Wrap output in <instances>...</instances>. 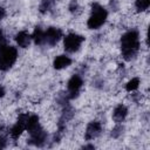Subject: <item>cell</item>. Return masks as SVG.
Listing matches in <instances>:
<instances>
[{
	"instance_id": "cell-1",
	"label": "cell",
	"mask_w": 150,
	"mask_h": 150,
	"mask_svg": "<svg viewBox=\"0 0 150 150\" xmlns=\"http://www.w3.org/2000/svg\"><path fill=\"white\" fill-rule=\"evenodd\" d=\"M122 46V53L125 60L132 59L139 47V40H138V33L135 30H129L122 36L121 40Z\"/></svg>"
},
{
	"instance_id": "cell-2",
	"label": "cell",
	"mask_w": 150,
	"mask_h": 150,
	"mask_svg": "<svg viewBox=\"0 0 150 150\" xmlns=\"http://www.w3.org/2000/svg\"><path fill=\"white\" fill-rule=\"evenodd\" d=\"M16 56H18V52L14 47L1 45V48H0V69H2V70L9 69L13 66V63L15 62Z\"/></svg>"
},
{
	"instance_id": "cell-3",
	"label": "cell",
	"mask_w": 150,
	"mask_h": 150,
	"mask_svg": "<svg viewBox=\"0 0 150 150\" xmlns=\"http://www.w3.org/2000/svg\"><path fill=\"white\" fill-rule=\"evenodd\" d=\"M107 19V11L98 4L93 5V13L88 20V27L90 29H96L101 27Z\"/></svg>"
},
{
	"instance_id": "cell-4",
	"label": "cell",
	"mask_w": 150,
	"mask_h": 150,
	"mask_svg": "<svg viewBox=\"0 0 150 150\" xmlns=\"http://www.w3.org/2000/svg\"><path fill=\"white\" fill-rule=\"evenodd\" d=\"M82 41H83L82 36H80L77 34H68L64 38V43H63L64 45V49L67 52H70V53L76 52L80 48Z\"/></svg>"
},
{
	"instance_id": "cell-5",
	"label": "cell",
	"mask_w": 150,
	"mask_h": 150,
	"mask_svg": "<svg viewBox=\"0 0 150 150\" xmlns=\"http://www.w3.org/2000/svg\"><path fill=\"white\" fill-rule=\"evenodd\" d=\"M62 36V32L57 28H48L45 32V43H48L50 46H54L57 43V41L60 40V38Z\"/></svg>"
},
{
	"instance_id": "cell-6",
	"label": "cell",
	"mask_w": 150,
	"mask_h": 150,
	"mask_svg": "<svg viewBox=\"0 0 150 150\" xmlns=\"http://www.w3.org/2000/svg\"><path fill=\"white\" fill-rule=\"evenodd\" d=\"M27 118H28L27 115H21L20 118H19V121L14 124V127H13L12 130H11V135H12L13 138H18V137L21 135V132L26 129Z\"/></svg>"
},
{
	"instance_id": "cell-7",
	"label": "cell",
	"mask_w": 150,
	"mask_h": 150,
	"mask_svg": "<svg viewBox=\"0 0 150 150\" xmlns=\"http://www.w3.org/2000/svg\"><path fill=\"white\" fill-rule=\"evenodd\" d=\"M81 86H82V80H81V77L79 76V75H74L69 81H68V90H69V93L71 94L70 95V97H74L76 94H77V91H79V89L81 88Z\"/></svg>"
},
{
	"instance_id": "cell-8",
	"label": "cell",
	"mask_w": 150,
	"mask_h": 150,
	"mask_svg": "<svg viewBox=\"0 0 150 150\" xmlns=\"http://www.w3.org/2000/svg\"><path fill=\"white\" fill-rule=\"evenodd\" d=\"M101 132V124L98 122H91L88 124L87 130H86V138L87 139H93L97 137Z\"/></svg>"
},
{
	"instance_id": "cell-9",
	"label": "cell",
	"mask_w": 150,
	"mask_h": 150,
	"mask_svg": "<svg viewBox=\"0 0 150 150\" xmlns=\"http://www.w3.org/2000/svg\"><path fill=\"white\" fill-rule=\"evenodd\" d=\"M30 136H32L30 141L34 144H36V145H42L43 142H45V139H46V132L40 127H38L36 129L32 130L30 131Z\"/></svg>"
},
{
	"instance_id": "cell-10",
	"label": "cell",
	"mask_w": 150,
	"mask_h": 150,
	"mask_svg": "<svg viewBox=\"0 0 150 150\" xmlns=\"http://www.w3.org/2000/svg\"><path fill=\"white\" fill-rule=\"evenodd\" d=\"M30 39H32V36H30L27 32H20V33H18L16 36H15L16 43H18L20 47H23V48L29 45Z\"/></svg>"
},
{
	"instance_id": "cell-11",
	"label": "cell",
	"mask_w": 150,
	"mask_h": 150,
	"mask_svg": "<svg viewBox=\"0 0 150 150\" xmlns=\"http://www.w3.org/2000/svg\"><path fill=\"white\" fill-rule=\"evenodd\" d=\"M125 116H127V108H125L124 105H122V104L117 105V107L115 108L114 112H112V117H114L115 122H117V123L122 122Z\"/></svg>"
},
{
	"instance_id": "cell-12",
	"label": "cell",
	"mask_w": 150,
	"mask_h": 150,
	"mask_svg": "<svg viewBox=\"0 0 150 150\" xmlns=\"http://www.w3.org/2000/svg\"><path fill=\"white\" fill-rule=\"evenodd\" d=\"M70 63H71V60H70L68 56H66V55H60V56H57V57L54 60V67H55L56 69L66 68V67H68Z\"/></svg>"
},
{
	"instance_id": "cell-13",
	"label": "cell",
	"mask_w": 150,
	"mask_h": 150,
	"mask_svg": "<svg viewBox=\"0 0 150 150\" xmlns=\"http://www.w3.org/2000/svg\"><path fill=\"white\" fill-rule=\"evenodd\" d=\"M32 39L35 41L36 45H43L45 43V32H42L40 28H36L32 35Z\"/></svg>"
},
{
	"instance_id": "cell-14",
	"label": "cell",
	"mask_w": 150,
	"mask_h": 150,
	"mask_svg": "<svg viewBox=\"0 0 150 150\" xmlns=\"http://www.w3.org/2000/svg\"><path fill=\"white\" fill-rule=\"evenodd\" d=\"M138 86H139V80L137 77H134L127 83V90L128 91H134L138 88Z\"/></svg>"
},
{
	"instance_id": "cell-15",
	"label": "cell",
	"mask_w": 150,
	"mask_h": 150,
	"mask_svg": "<svg viewBox=\"0 0 150 150\" xmlns=\"http://www.w3.org/2000/svg\"><path fill=\"white\" fill-rule=\"evenodd\" d=\"M150 5V0H136V8L138 11H145Z\"/></svg>"
},
{
	"instance_id": "cell-16",
	"label": "cell",
	"mask_w": 150,
	"mask_h": 150,
	"mask_svg": "<svg viewBox=\"0 0 150 150\" xmlns=\"http://www.w3.org/2000/svg\"><path fill=\"white\" fill-rule=\"evenodd\" d=\"M53 4H54V0H43L42 4L40 5V11H41V12L49 11L50 7L53 6Z\"/></svg>"
},
{
	"instance_id": "cell-17",
	"label": "cell",
	"mask_w": 150,
	"mask_h": 150,
	"mask_svg": "<svg viewBox=\"0 0 150 150\" xmlns=\"http://www.w3.org/2000/svg\"><path fill=\"white\" fill-rule=\"evenodd\" d=\"M5 142H6L5 138L4 137H0V149L1 148H5Z\"/></svg>"
},
{
	"instance_id": "cell-18",
	"label": "cell",
	"mask_w": 150,
	"mask_h": 150,
	"mask_svg": "<svg viewBox=\"0 0 150 150\" xmlns=\"http://www.w3.org/2000/svg\"><path fill=\"white\" fill-rule=\"evenodd\" d=\"M5 16V9L2 7H0V19H2Z\"/></svg>"
},
{
	"instance_id": "cell-19",
	"label": "cell",
	"mask_w": 150,
	"mask_h": 150,
	"mask_svg": "<svg viewBox=\"0 0 150 150\" xmlns=\"http://www.w3.org/2000/svg\"><path fill=\"white\" fill-rule=\"evenodd\" d=\"M2 42H4V36H2V33H1V30H0V46L2 45Z\"/></svg>"
},
{
	"instance_id": "cell-20",
	"label": "cell",
	"mask_w": 150,
	"mask_h": 150,
	"mask_svg": "<svg viewBox=\"0 0 150 150\" xmlns=\"http://www.w3.org/2000/svg\"><path fill=\"white\" fill-rule=\"evenodd\" d=\"M2 95H4V89L0 87V96H2Z\"/></svg>"
}]
</instances>
